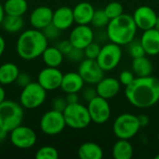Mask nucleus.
<instances>
[{"instance_id": "obj_1", "label": "nucleus", "mask_w": 159, "mask_h": 159, "mask_svg": "<svg viewBox=\"0 0 159 159\" xmlns=\"http://www.w3.org/2000/svg\"><path fill=\"white\" fill-rule=\"evenodd\" d=\"M125 96L128 102L139 109H146L159 102V79L149 75L136 77L133 82L125 87Z\"/></svg>"}, {"instance_id": "obj_2", "label": "nucleus", "mask_w": 159, "mask_h": 159, "mask_svg": "<svg viewBox=\"0 0 159 159\" xmlns=\"http://www.w3.org/2000/svg\"><path fill=\"white\" fill-rule=\"evenodd\" d=\"M48 39L41 30L34 28L22 32L16 43V51L20 58L25 61H32L42 56L48 48Z\"/></svg>"}, {"instance_id": "obj_3", "label": "nucleus", "mask_w": 159, "mask_h": 159, "mask_svg": "<svg viewBox=\"0 0 159 159\" xmlns=\"http://www.w3.org/2000/svg\"><path fill=\"white\" fill-rule=\"evenodd\" d=\"M137 25L133 17L129 14H121L120 16L110 20L106 26V34L110 42L119 46H127L137 34Z\"/></svg>"}, {"instance_id": "obj_4", "label": "nucleus", "mask_w": 159, "mask_h": 159, "mask_svg": "<svg viewBox=\"0 0 159 159\" xmlns=\"http://www.w3.org/2000/svg\"><path fill=\"white\" fill-rule=\"evenodd\" d=\"M23 120V107L20 103L11 100H5L0 103V128L10 132Z\"/></svg>"}, {"instance_id": "obj_5", "label": "nucleus", "mask_w": 159, "mask_h": 159, "mask_svg": "<svg viewBox=\"0 0 159 159\" xmlns=\"http://www.w3.org/2000/svg\"><path fill=\"white\" fill-rule=\"evenodd\" d=\"M141 128L138 116L130 113L118 116L113 124V131L116 137L124 140L132 139L137 135Z\"/></svg>"}, {"instance_id": "obj_6", "label": "nucleus", "mask_w": 159, "mask_h": 159, "mask_svg": "<svg viewBox=\"0 0 159 159\" xmlns=\"http://www.w3.org/2000/svg\"><path fill=\"white\" fill-rule=\"evenodd\" d=\"M62 114L66 126L74 129H83L91 123L88 107L80 102L68 104Z\"/></svg>"}, {"instance_id": "obj_7", "label": "nucleus", "mask_w": 159, "mask_h": 159, "mask_svg": "<svg viewBox=\"0 0 159 159\" xmlns=\"http://www.w3.org/2000/svg\"><path fill=\"white\" fill-rule=\"evenodd\" d=\"M47 90L38 82H31L22 88L20 95V103L25 109L34 110L40 107L46 101Z\"/></svg>"}, {"instance_id": "obj_8", "label": "nucleus", "mask_w": 159, "mask_h": 159, "mask_svg": "<svg viewBox=\"0 0 159 159\" xmlns=\"http://www.w3.org/2000/svg\"><path fill=\"white\" fill-rule=\"evenodd\" d=\"M121 46L110 42L101 48V51L96 61L104 72H109L117 67L121 61Z\"/></svg>"}, {"instance_id": "obj_9", "label": "nucleus", "mask_w": 159, "mask_h": 159, "mask_svg": "<svg viewBox=\"0 0 159 159\" xmlns=\"http://www.w3.org/2000/svg\"><path fill=\"white\" fill-rule=\"evenodd\" d=\"M39 127L41 131L46 135L54 136L60 134L66 127L62 112L55 109L46 112L40 119Z\"/></svg>"}, {"instance_id": "obj_10", "label": "nucleus", "mask_w": 159, "mask_h": 159, "mask_svg": "<svg viewBox=\"0 0 159 159\" xmlns=\"http://www.w3.org/2000/svg\"><path fill=\"white\" fill-rule=\"evenodd\" d=\"M88 110L91 118V122L95 124H104L111 117V106L108 100L96 96L90 102H88Z\"/></svg>"}, {"instance_id": "obj_11", "label": "nucleus", "mask_w": 159, "mask_h": 159, "mask_svg": "<svg viewBox=\"0 0 159 159\" xmlns=\"http://www.w3.org/2000/svg\"><path fill=\"white\" fill-rule=\"evenodd\" d=\"M9 133L10 143L19 149H29L36 143V133L27 126L20 125Z\"/></svg>"}, {"instance_id": "obj_12", "label": "nucleus", "mask_w": 159, "mask_h": 159, "mask_svg": "<svg viewBox=\"0 0 159 159\" xmlns=\"http://www.w3.org/2000/svg\"><path fill=\"white\" fill-rule=\"evenodd\" d=\"M77 72L85 83L89 85H96L104 77V71L101 68L96 60L85 58L79 62Z\"/></svg>"}, {"instance_id": "obj_13", "label": "nucleus", "mask_w": 159, "mask_h": 159, "mask_svg": "<svg viewBox=\"0 0 159 159\" xmlns=\"http://www.w3.org/2000/svg\"><path fill=\"white\" fill-rule=\"evenodd\" d=\"M62 76L63 74L59 70V68L47 66L39 72L37 82L47 91H51L61 88Z\"/></svg>"}, {"instance_id": "obj_14", "label": "nucleus", "mask_w": 159, "mask_h": 159, "mask_svg": "<svg viewBox=\"0 0 159 159\" xmlns=\"http://www.w3.org/2000/svg\"><path fill=\"white\" fill-rule=\"evenodd\" d=\"M68 39L74 48L84 49L94 41V32L89 24H77L71 31Z\"/></svg>"}, {"instance_id": "obj_15", "label": "nucleus", "mask_w": 159, "mask_h": 159, "mask_svg": "<svg viewBox=\"0 0 159 159\" xmlns=\"http://www.w3.org/2000/svg\"><path fill=\"white\" fill-rule=\"evenodd\" d=\"M132 17L137 27L143 31L154 28L158 18L156 11L148 6H141L137 7Z\"/></svg>"}, {"instance_id": "obj_16", "label": "nucleus", "mask_w": 159, "mask_h": 159, "mask_svg": "<svg viewBox=\"0 0 159 159\" xmlns=\"http://www.w3.org/2000/svg\"><path fill=\"white\" fill-rule=\"evenodd\" d=\"M53 10L47 6H40L35 7L30 15V24L33 28L43 30L52 22Z\"/></svg>"}, {"instance_id": "obj_17", "label": "nucleus", "mask_w": 159, "mask_h": 159, "mask_svg": "<svg viewBox=\"0 0 159 159\" xmlns=\"http://www.w3.org/2000/svg\"><path fill=\"white\" fill-rule=\"evenodd\" d=\"M95 88L98 96L110 100L119 93L121 84L119 80L115 77H103L98 84H96Z\"/></svg>"}, {"instance_id": "obj_18", "label": "nucleus", "mask_w": 159, "mask_h": 159, "mask_svg": "<svg viewBox=\"0 0 159 159\" xmlns=\"http://www.w3.org/2000/svg\"><path fill=\"white\" fill-rule=\"evenodd\" d=\"M75 22L73 8L63 6L53 11L52 23L61 31L69 29Z\"/></svg>"}, {"instance_id": "obj_19", "label": "nucleus", "mask_w": 159, "mask_h": 159, "mask_svg": "<svg viewBox=\"0 0 159 159\" xmlns=\"http://www.w3.org/2000/svg\"><path fill=\"white\" fill-rule=\"evenodd\" d=\"M140 41L143 47L145 54L156 56L159 54V31L155 28L143 31Z\"/></svg>"}, {"instance_id": "obj_20", "label": "nucleus", "mask_w": 159, "mask_h": 159, "mask_svg": "<svg viewBox=\"0 0 159 159\" xmlns=\"http://www.w3.org/2000/svg\"><path fill=\"white\" fill-rule=\"evenodd\" d=\"M85 81L78 72H69L63 75L60 89L66 94L78 93L83 89Z\"/></svg>"}, {"instance_id": "obj_21", "label": "nucleus", "mask_w": 159, "mask_h": 159, "mask_svg": "<svg viewBox=\"0 0 159 159\" xmlns=\"http://www.w3.org/2000/svg\"><path fill=\"white\" fill-rule=\"evenodd\" d=\"M95 12L94 7L89 2H80L73 8L74 19L76 24H89L91 23Z\"/></svg>"}, {"instance_id": "obj_22", "label": "nucleus", "mask_w": 159, "mask_h": 159, "mask_svg": "<svg viewBox=\"0 0 159 159\" xmlns=\"http://www.w3.org/2000/svg\"><path fill=\"white\" fill-rule=\"evenodd\" d=\"M77 155L81 159H102L103 157V150L98 143L87 142L79 146Z\"/></svg>"}, {"instance_id": "obj_23", "label": "nucleus", "mask_w": 159, "mask_h": 159, "mask_svg": "<svg viewBox=\"0 0 159 159\" xmlns=\"http://www.w3.org/2000/svg\"><path fill=\"white\" fill-rule=\"evenodd\" d=\"M20 74L19 67L13 62H5L0 65V84L10 85L16 82Z\"/></svg>"}, {"instance_id": "obj_24", "label": "nucleus", "mask_w": 159, "mask_h": 159, "mask_svg": "<svg viewBox=\"0 0 159 159\" xmlns=\"http://www.w3.org/2000/svg\"><path fill=\"white\" fill-rule=\"evenodd\" d=\"M133 146L129 140L124 139H118L112 149V155L115 159H130L133 157Z\"/></svg>"}, {"instance_id": "obj_25", "label": "nucleus", "mask_w": 159, "mask_h": 159, "mask_svg": "<svg viewBox=\"0 0 159 159\" xmlns=\"http://www.w3.org/2000/svg\"><path fill=\"white\" fill-rule=\"evenodd\" d=\"M42 59L44 63L48 67L58 68L63 61L64 55L60 51L57 47H48L44 50L42 54Z\"/></svg>"}, {"instance_id": "obj_26", "label": "nucleus", "mask_w": 159, "mask_h": 159, "mask_svg": "<svg viewBox=\"0 0 159 159\" xmlns=\"http://www.w3.org/2000/svg\"><path fill=\"white\" fill-rule=\"evenodd\" d=\"M132 72L137 77H144L152 75L153 64L151 61L145 56L133 59L132 61Z\"/></svg>"}, {"instance_id": "obj_27", "label": "nucleus", "mask_w": 159, "mask_h": 159, "mask_svg": "<svg viewBox=\"0 0 159 159\" xmlns=\"http://www.w3.org/2000/svg\"><path fill=\"white\" fill-rule=\"evenodd\" d=\"M3 7L6 15L22 17L28 10V2L26 0H6Z\"/></svg>"}, {"instance_id": "obj_28", "label": "nucleus", "mask_w": 159, "mask_h": 159, "mask_svg": "<svg viewBox=\"0 0 159 159\" xmlns=\"http://www.w3.org/2000/svg\"><path fill=\"white\" fill-rule=\"evenodd\" d=\"M1 26L6 32L9 34H15L21 31L24 26V20L21 16L6 15Z\"/></svg>"}, {"instance_id": "obj_29", "label": "nucleus", "mask_w": 159, "mask_h": 159, "mask_svg": "<svg viewBox=\"0 0 159 159\" xmlns=\"http://www.w3.org/2000/svg\"><path fill=\"white\" fill-rule=\"evenodd\" d=\"M110 21L109 17L107 16V14L105 13L104 9H97L94 12L92 20H91V24L98 29H102L104 28L108 25Z\"/></svg>"}, {"instance_id": "obj_30", "label": "nucleus", "mask_w": 159, "mask_h": 159, "mask_svg": "<svg viewBox=\"0 0 159 159\" xmlns=\"http://www.w3.org/2000/svg\"><path fill=\"white\" fill-rule=\"evenodd\" d=\"M59 157L58 150L49 145L43 146L39 148L35 154V158L37 159H57Z\"/></svg>"}, {"instance_id": "obj_31", "label": "nucleus", "mask_w": 159, "mask_h": 159, "mask_svg": "<svg viewBox=\"0 0 159 159\" xmlns=\"http://www.w3.org/2000/svg\"><path fill=\"white\" fill-rule=\"evenodd\" d=\"M103 9H104L105 13L107 14V16L109 17L110 20L116 18V17H118L124 13V8H123L122 4L117 2V1L110 2L108 5H106V7Z\"/></svg>"}, {"instance_id": "obj_32", "label": "nucleus", "mask_w": 159, "mask_h": 159, "mask_svg": "<svg viewBox=\"0 0 159 159\" xmlns=\"http://www.w3.org/2000/svg\"><path fill=\"white\" fill-rule=\"evenodd\" d=\"M128 46H129V48H128L129 53L133 59L145 56V51L143 49V47L140 39L139 40L133 39Z\"/></svg>"}, {"instance_id": "obj_33", "label": "nucleus", "mask_w": 159, "mask_h": 159, "mask_svg": "<svg viewBox=\"0 0 159 159\" xmlns=\"http://www.w3.org/2000/svg\"><path fill=\"white\" fill-rule=\"evenodd\" d=\"M101 46L96 43V42H91L89 45H88L84 48V53H85V58L87 59H91V60H96L100 51H101Z\"/></svg>"}, {"instance_id": "obj_34", "label": "nucleus", "mask_w": 159, "mask_h": 159, "mask_svg": "<svg viewBox=\"0 0 159 159\" xmlns=\"http://www.w3.org/2000/svg\"><path fill=\"white\" fill-rule=\"evenodd\" d=\"M42 32L48 40H56L61 34V30L59 28H57L52 22L50 24H48L47 27H45L42 30Z\"/></svg>"}, {"instance_id": "obj_35", "label": "nucleus", "mask_w": 159, "mask_h": 159, "mask_svg": "<svg viewBox=\"0 0 159 159\" xmlns=\"http://www.w3.org/2000/svg\"><path fill=\"white\" fill-rule=\"evenodd\" d=\"M65 57L72 62H80L85 59L84 49H80L77 48H73L72 50L65 55Z\"/></svg>"}, {"instance_id": "obj_36", "label": "nucleus", "mask_w": 159, "mask_h": 159, "mask_svg": "<svg viewBox=\"0 0 159 159\" xmlns=\"http://www.w3.org/2000/svg\"><path fill=\"white\" fill-rule=\"evenodd\" d=\"M135 75L133 72L129 71V70H124L119 74L118 76V80L121 84V86H125L127 87L128 85L131 84L133 82V80L135 79Z\"/></svg>"}, {"instance_id": "obj_37", "label": "nucleus", "mask_w": 159, "mask_h": 159, "mask_svg": "<svg viewBox=\"0 0 159 159\" xmlns=\"http://www.w3.org/2000/svg\"><path fill=\"white\" fill-rule=\"evenodd\" d=\"M67 105H68V103H67V101H66L65 97L59 96V97L54 98L53 101H52L53 109H55L57 111H60V112H63Z\"/></svg>"}, {"instance_id": "obj_38", "label": "nucleus", "mask_w": 159, "mask_h": 159, "mask_svg": "<svg viewBox=\"0 0 159 159\" xmlns=\"http://www.w3.org/2000/svg\"><path fill=\"white\" fill-rule=\"evenodd\" d=\"M81 91H82V98L87 102H90L92 99H94L96 96H98L96 88H92V87H88L85 89L83 88V89Z\"/></svg>"}, {"instance_id": "obj_39", "label": "nucleus", "mask_w": 159, "mask_h": 159, "mask_svg": "<svg viewBox=\"0 0 159 159\" xmlns=\"http://www.w3.org/2000/svg\"><path fill=\"white\" fill-rule=\"evenodd\" d=\"M56 47L60 49V51H61L64 56H65L66 54H68V53L72 50V48H74L73 45H72V43L70 42L69 39H64V40L60 41V42L57 44Z\"/></svg>"}, {"instance_id": "obj_40", "label": "nucleus", "mask_w": 159, "mask_h": 159, "mask_svg": "<svg viewBox=\"0 0 159 159\" xmlns=\"http://www.w3.org/2000/svg\"><path fill=\"white\" fill-rule=\"evenodd\" d=\"M31 82V76L27 73H20L16 79V83L20 88H24Z\"/></svg>"}, {"instance_id": "obj_41", "label": "nucleus", "mask_w": 159, "mask_h": 159, "mask_svg": "<svg viewBox=\"0 0 159 159\" xmlns=\"http://www.w3.org/2000/svg\"><path fill=\"white\" fill-rule=\"evenodd\" d=\"M66 101L68 104H73V103H76L79 102V97L77 95V93H68L66 94Z\"/></svg>"}, {"instance_id": "obj_42", "label": "nucleus", "mask_w": 159, "mask_h": 159, "mask_svg": "<svg viewBox=\"0 0 159 159\" xmlns=\"http://www.w3.org/2000/svg\"><path fill=\"white\" fill-rule=\"evenodd\" d=\"M138 119H139V122H140V125L141 127H146L149 122H150V119L149 117L146 116V115H141L138 116Z\"/></svg>"}, {"instance_id": "obj_43", "label": "nucleus", "mask_w": 159, "mask_h": 159, "mask_svg": "<svg viewBox=\"0 0 159 159\" xmlns=\"http://www.w3.org/2000/svg\"><path fill=\"white\" fill-rule=\"evenodd\" d=\"M6 49V41L2 35H0V57L3 55Z\"/></svg>"}, {"instance_id": "obj_44", "label": "nucleus", "mask_w": 159, "mask_h": 159, "mask_svg": "<svg viewBox=\"0 0 159 159\" xmlns=\"http://www.w3.org/2000/svg\"><path fill=\"white\" fill-rule=\"evenodd\" d=\"M5 100H6V90L2 86H0V103H2Z\"/></svg>"}, {"instance_id": "obj_45", "label": "nucleus", "mask_w": 159, "mask_h": 159, "mask_svg": "<svg viewBox=\"0 0 159 159\" xmlns=\"http://www.w3.org/2000/svg\"><path fill=\"white\" fill-rule=\"evenodd\" d=\"M6 16V13H5V10H4V7L2 4H0V26L3 22V20Z\"/></svg>"}, {"instance_id": "obj_46", "label": "nucleus", "mask_w": 159, "mask_h": 159, "mask_svg": "<svg viewBox=\"0 0 159 159\" xmlns=\"http://www.w3.org/2000/svg\"><path fill=\"white\" fill-rule=\"evenodd\" d=\"M7 133H8L7 131H6L5 129H3L0 128V142H3L7 138Z\"/></svg>"}, {"instance_id": "obj_47", "label": "nucleus", "mask_w": 159, "mask_h": 159, "mask_svg": "<svg viewBox=\"0 0 159 159\" xmlns=\"http://www.w3.org/2000/svg\"><path fill=\"white\" fill-rule=\"evenodd\" d=\"M155 29H157V31H159V17L157 18V21H156V24H155V27H154Z\"/></svg>"}, {"instance_id": "obj_48", "label": "nucleus", "mask_w": 159, "mask_h": 159, "mask_svg": "<svg viewBox=\"0 0 159 159\" xmlns=\"http://www.w3.org/2000/svg\"><path fill=\"white\" fill-rule=\"evenodd\" d=\"M155 159H159V154L158 155H157V156L155 157Z\"/></svg>"}, {"instance_id": "obj_49", "label": "nucleus", "mask_w": 159, "mask_h": 159, "mask_svg": "<svg viewBox=\"0 0 159 159\" xmlns=\"http://www.w3.org/2000/svg\"><path fill=\"white\" fill-rule=\"evenodd\" d=\"M157 139H158V142H159V131H158V136H157Z\"/></svg>"}]
</instances>
